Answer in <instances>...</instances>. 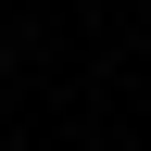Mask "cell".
Returning a JSON list of instances; mask_svg holds the SVG:
<instances>
[{"instance_id":"1","label":"cell","mask_w":151,"mask_h":151,"mask_svg":"<svg viewBox=\"0 0 151 151\" xmlns=\"http://www.w3.org/2000/svg\"><path fill=\"white\" fill-rule=\"evenodd\" d=\"M0 63H13V50H0Z\"/></svg>"}]
</instances>
